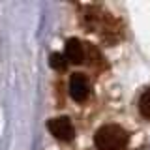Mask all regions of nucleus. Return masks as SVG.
<instances>
[{
    "mask_svg": "<svg viewBox=\"0 0 150 150\" xmlns=\"http://www.w3.org/2000/svg\"><path fill=\"white\" fill-rule=\"evenodd\" d=\"M88 92H90V86L86 77L83 73H73L69 77V96L75 101H84L88 98Z\"/></svg>",
    "mask_w": 150,
    "mask_h": 150,
    "instance_id": "nucleus-3",
    "label": "nucleus"
},
{
    "mask_svg": "<svg viewBox=\"0 0 150 150\" xmlns=\"http://www.w3.org/2000/svg\"><path fill=\"white\" fill-rule=\"evenodd\" d=\"M98 150H122L128 143V131L118 124L101 126L94 137Z\"/></svg>",
    "mask_w": 150,
    "mask_h": 150,
    "instance_id": "nucleus-1",
    "label": "nucleus"
},
{
    "mask_svg": "<svg viewBox=\"0 0 150 150\" xmlns=\"http://www.w3.org/2000/svg\"><path fill=\"white\" fill-rule=\"evenodd\" d=\"M66 60L71 64H81L84 60V47L83 43L77 40V38H71V40H68V43H66Z\"/></svg>",
    "mask_w": 150,
    "mask_h": 150,
    "instance_id": "nucleus-4",
    "label": "nucleus"
},
{
    "mask_svg": "<svg viewBox=\"0 0 150 150\" xmlns=\"http://www.w3.org/2000/svg\"><path fill=\"white\" fill-rule=\"evenodd\" d=\"M139 111L146 120H150V86L143 92V96L139 100Z\"/></svg>",
    "mask_w": 150,
    "mask_h": 150,
    "instance_id": "nucleus-5",
    "label": "nucleus"
},
{
    "mask_svg": "<svg viewBox=\"0 0 150 150\" xmlns=\"http://www.w3.org/2000/svg\"><path fill=\"white\" fill-rule=\"evenodd\" d=\"M49 64H51V68H54V69H64L66 66H68V60H66L64 54L53 53V54H51V58H49Z\"/></svg>",
    "mask_w": 150,
    "mask_h": 150,
    "instance_id": "nucleus-6",
    "label": "nucleus"
},
{
    "mask_svg": "<svg viewBox=\"0 0 150 150\" xmlns=\"http://www.w3.org/2000/svg\"><path fill=\"white\" fill-rule=\"evenodd\" d=\"M49 131L58 141H71L73 135H75L73 124L68 116H58V118L49 120Z\"/></svg>",
    "mask_w": 150,
    "mask_h": 150,
    "instance_id": "nucleus-2",
    "label": "nucleus"
}]
</instances>
